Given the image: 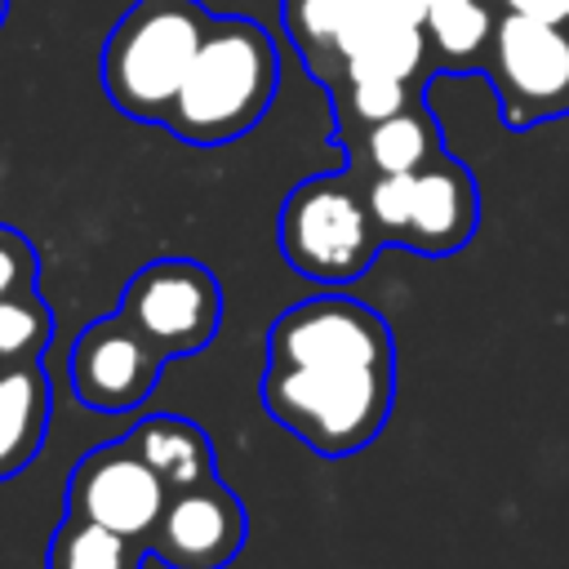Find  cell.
I'll list each match as a JSON object with an SVG mask.
<instances>
[{"label":"cell","mask_w":569,"mask_h":569,"mask_svg":"<svg viewBox=\"0 0 569 569\" xmlns=\"http://www.w3.org/2000/svg\"><path fill=\"white\" fill-rule=\"evenodd\" d=\"M396 400V342L387 320L342 293L293 302L267 333L262 405L325 458L378 440Z\"/></svg>","instance_id":"6da1fadb"},{"label":"cell","mask_w":569,"mask_h":569,"mask_svg":"<svg viewBox=\"0 0 569 569\" xmlns=\"http://www.w3.org/2000/svg\"><path fill=\"white\" fill-rule=\"evenodd\" d=\"M276 84V36L244 13H213L164 129L191 147L236 142L267 116Z\"/></svg>","instance_id":"7a4b0ae2"},{"label":"cell","mask_w":569,"mask_h":569,"mask_svg":"<svg viewBox=\"0 0 569 569\" xmlns=\"http://www.w3.org/2000/svg\"><path fill=\"white\" fill-rule=\"evenodd\" d=\"M213 13L200 0H133L98 58L111 107L142 124H164L200 53Z\"/></svg>","instance_id":"3957f363"},{"label":"cell","mask_w":569,"mask_h":569,"mask_svg":"<svg viewBox=\"0 0 569 569\" xmlns=\"http://www.w3.org/2000/svg\"><path fill=\"white\" fill-rule=\"evenodd\" d=\"M276 240L284 262L307 280L347 284L365 276L382 249L365 178L351 169L302 178L280 204Z\"/></svg>","instance_id":"277c9868"},{"label":"cell","mask_w":569,"mask_h":569,"mask_svg":"<svg viewBox=\"0 0 569 569\" xmlns=\"http://www.w3.org/2000/svg\"><path fill=\"white\" fill-rule=\"evenodd\" d=\"M382 244H400L422 258H449L467 249L480 222V191L462 160L440 151L413 173L365 178Z\"/></svg>","instance_id":"5b68a950"},{"label":"cell","mask_w":569,"mask_h":569,"mask_svg":"<svg viewBox=\"0 0 569 569\" xmlns=\"http://www.w3.org/2000/svg\"><path fill=\"white\" fill-rule=\"evenodd\" d=\"M485 76L498 93L507 129H533L542 120L569 116V22L498 13Z\"/></svg>","instance_id":"8992f818"},{"label":"cell","mask_w":569,"mask_h":569,"mask_svg":"<svg viewBox=\"0 0 569 569\" xmlns=\"http://www.w3.org/2000/svg\"><path fill=\"white\" fill-rule=\"evenodd\" d=\"M120 316L133 320L169 360H182L213 342L222 325V284L191 258H156L124 284Z\"/></svg>","instance_id":"52a82bcc"},{"label":"cell","mask_w":569,"mask_h":569,"mask_svg":"<svg viewBox=\"0 0 569 569\" xmlns=\"http://www.w3.org/2000/svg\"><path fill=\"white\" fill-rule=\"evenodd\" d=\"M164 365H169V356L133 320H124L116 311L107 320H93L76 338L67 373H71V391L80 405H89L98 413H120L151 396Z\"/></svg>","instance_id":"ba28073f"},{"label":"cell","mask_w":569,"mask_h":569,"mask_svg":"<svg viewBox=\"0 0 569 569\" xmlns=\"http://www.w3.org/2000/svg\"><path fill=\"white\" fill-rule=\"evenodd\" d=\"M169 502V485L156 476V467L133 449V440H116V445H98L89 449L71 480H67V511L89 516L107 529L133 533L147 542V533L156 529L160 511Z\"/></svg>","instance_id":"9c48e42d"},{"label":"cell","mask_w":569,"mask_h":569,"mask_svg":"<svg viewBox=\"0 0 569 569\" xmlns=\"http://www.w3.org/2000/svg\"><path fill=\"white\" fill-rule=\"evenodd\" d=\"M240 542L244 507L218 476L169 493L156 529L147 533V551L160 556L169 569H227Z\"/></svg>","instance_id":"30bf717a"},{"label":"cell","mask_w":569,"mask_h":569,"mask_svg":"<svg viewBox=\"0 0 569 569\" xmlns=\"http://www.w3.org/2000/svg\"><path fill=\"white\" fill-rule=\"evenodd\" d=\"M360 76L427 84L436 76V62H431V44H427L422 22L382 13L378 4L365 18H356L338 44V80H360Z\"/></svg>","instance_id":"8fae6325"},{"label":"cell","mask_w":569,"mask_h":569,"mask_svg":"<svg viewBox=\"0 0 569 569\" xmlns=\"http://www.w3.org/2000/svg\"><path fill=\"white\" fill-rule=\"evenodd\" d=\"M338 147L347 151V169L360 178H382V173H413L427 160H436L445 151L440 124L427 111V98L369 124L356 133H342Z\"/></svg>","instance_id":"7c38bea8"},{"label":"cell","mask_w":569,"mask_h":569,"mask_svg":"<svg viewBox=\"0 0 569 569\" xmlns=\"http://www.w3.org/2000/svg\"><path fill=\"white\" fill-rule=\"evenodd\" d=\"M53 391L40 360L0 365V480L18 476L44 445Z\"/></svg>","instance_id":"4fadbf2b"},{"label":"cell","mask_w":569,"mask_h":569,"mask_svg":"<svg viewBox=\"0 0 569 569\" xmlns=\"http://www.w3.org/2000/svg\"><path fill=\"white\" fill-rule=\"evenodd\" d=\"M498 13L493 0H436L422 18L436 71H485Z\"/></svg>","instance_id":"5bb4252c"},{"label":"cell","mask_w":569,"mask_h":569,"mask_svg":"<svg viewBox=\"0 0 569 569\" xmlns=\"http://www.w3.org/2000/svg\"><path fill=\"white\" fill-rule=\"evenodd\" d=\"M129 440L156 467V476L169 485V493L191 489V485L213 476V445H209V436L191 418H178V413L142 418L129 431Z\"/></svg>","instance_id":"9a60e30c"},{"label":"cell","mask_w":569,"mask_h":569,"mask_svg":"<svg viewBox=\"0 0 569 569\" xmlns=\"http://www.w3.org/2000/svg\"><path fill=\"white\" fill-rule=\"evenodd\" d=\"M289 40L307 71L329 89L338 80V44L356 18L373 9V0H280Z\"/></svg>","instance_id":"2e32d148"},{"label":"cell","mask_w":569,"mask_h":569,"mask_svg":"<svg viewBox=\"0 0 569 569\" xmlns=\"http://www.w3.org/2000/svg\"><path fill=\"white\" fill-rule=\"evenodd\" d=\"M147 542L67 511L49 542V569H142Z\"/></svg>","instance_id":"e0dca14e"},{"label":"cell","mask_w":569,"mask_h":569,"mask_svg":"<svg viewBox=\"0 0 569 569\" xmlns=\"http://www.w3.org/2000/svg\"><path fill=\"white\" fill-rule=\"evenodd\" d=\"M329 98H333V116H338V129L333 138L342 133H356V129H369L413 102H422V84L418 80H387V76H360V80H338L329 84Z\"/></svg>","instance_id":"ac0fdd59"},{"label":"cell","mask_w":569,"mask_h":569,"mask_svg":"<svg viewBox=\"0 0 569 569\" xmlns=\"http://www.w3.org/2000/svg\"><path fill=\"white\" fill-rule=\"evenodd\" d=\"M49 338H53V311L36 289L0 298V365L40 360Z\"/></svg>","instance_id":"d6986e66"},{"label":"cell","mask_w":569,"mask_h":569,"mask_svg":"<svg viewBox=\"0 0 569 569\" xmlns=\"http://www.w3.org/2000/svg\"><path fill=\"white\" fill-rule=\"evenodd\" d=\"M40 276V258L31 249V240L13 227L0 222V298L9 293H31Z\"/></svg>","instance_id":"ffe728a7"},{"label":"cell","mask_w":569,"mask_h":569,"mask_svg":"<svg viewBox=\"0 0 569 569\" xmlns=\"http://www.w3.org/2000/svg\"><path fill=\"white\" fill-rule=\"evenodd\" d=\"M502 13H538L551 22H569V0H493Z\"/></svg>","instance_id":"44dd1931"},{"label":"cell","mask_w":569,"mask_h":569,"mask_svg":"<svg viewBox=\"0 0 569 569\" xmlns=\"http://www.w3.org/2000/svg\"><path fill=\"white\" fill-rule=\"evenodd\" d=\"M382 13H396V18H409V22H422L427 18V9L436 4V0H373Z\"/></svg>","instance_id":"7402d4cb"},{"label":"cell","mask_w":569,"mask_h":569,"mask_svg":"<svg viewBox=\"0 0 569 569\" xmlns=\"http://www.w3.org/2000/svg\"><path fill=\"white\" fill-rule=\"evenodd\" d=\"M4 13H9V0H0V27H4Z\"/></svg>","instance_id":"603a6c76"}]
</instances>
